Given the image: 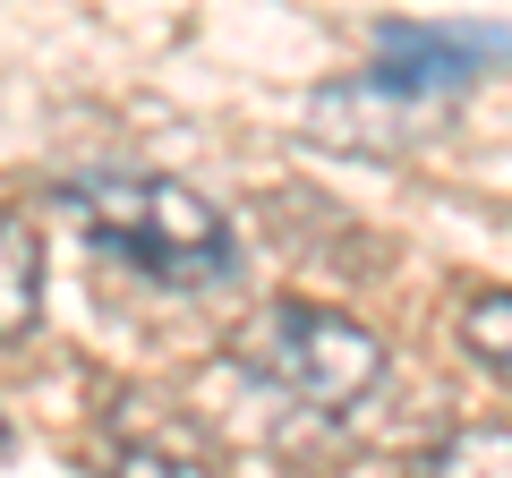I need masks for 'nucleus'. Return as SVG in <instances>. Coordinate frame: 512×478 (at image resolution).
Instances as JSON below:
<instances>
[{
  "label": "nucleus",
  "instance_id": "0eeeda50",
  "mask_svg": "<svg viewBox=\"0 0 512 478\" xmlns=\"http://www.w3.org/2000/svg\"><path fill=\"white\" fill-rule=\"evenodd\" d=\"M410 478H512V427H495V419L453 427L444 444H427L410 461Z\"/></svg>",
  "mask_w": 512,
  "mask_h": 478
},
{
  "label": "nucleus",
  "instance_id": "1a4fd4ad",
  "mask_svg": "<svg viewBox=\"0 0 512 478\" xmlns=\"http://www.w3.org/2000/svg\"><path fill=\"white\" fill-rule=\"evenodd\" d=\"M9 453H18V436H9V419H0V470H9Z\"/></svg>",
  "mask_w": 512,
  "mask_h": 478
},
{
  "label": "nucleus",
  "instance_id": "7ed1b4c3",
  "mask_svg": "<svg viewBox=\"0 0 512 478\" xmlns=\"http://www.w3.org/2000/svg\"><path fill=\"white\" fill-rule=\"evenodd\" d=\"M376 69L410 94H461L478 77L512 69V26H410V18H384L376 26Z\"/></svg>",
  "mask_w": 512,
  "mask_h": 478
},
{
  "label": "nucleus",
  "instance_id": "39448f33",
  "mask_svg": "<svg viewBox=\"0 0 512 478\" xmlns=\"http://www.w3.org/2000/svg\"><path fill=\"white\" fill-rule=\"evenodd\" d=\"M111 478H222V444L154 393L111 402Z\"/></svg>",
  "mask_w": 512,
  "mask_h": 478
},
{
  "label": "nucleus",
  "instance_id": "423d86ee",
  "mask_svg": "<svg viewBox=\"0 0 512 478\" xmlns=\"http://www.w3.org/2000/svg\"><path fill=\"white\" fill-rule=\"evenodd\" d=\"M35 316H43V248L18 205H0V350L26 342Z\"/></svg>",
  "mask_w": 512,
  "mask_h": 478
},
{
  "label": "nucleus",
  "instance_id": "f257e3e1",
  "mask_svg": "<svg viewBox=\"0 0 512 478\" xmlns=\"http://www.w3.org/2000/svg\"><path fill=\"white\" fill-rule=\"evenodd\" d=\"M60 205L111 265L163 282V291H205V282L239 274L231 214L171 171H86V180L60 188Z\"/></svg>",
  "mask_w": 512,
  "mask_h": 478
},
{
  "label": "nucleus",
  "instance_id": "f03ea898",
  "mask_svg": "<svg viewBox=\"0 0 512 478\" xmlns=\"http://www.w3.org/2000/svg\"><path fill=\"white\" fill-rule=\"evenodd\" d=\"M231 359L256 385L291 393L308 410H350L384 385V342L342 308H316V299H265L248 325L231 333Z\"/></svg>",
  "mask_w": 512,
  "mask_h": 478
},
{
  "label": "nucleus",
  "instance_id": "6e6552de",
  "mask_svg": "<svg viewBox=\"0 0 512 478\" xmlns=\"http://www.w3.org/2000/svg\"><path fill=\"white\" fill-rule=\"evenodd\" d=\"M461 350H470L487 376L512 385V291H470L461 299Z\"/></svg>",
  "mask_w": 512,
  "mask_h": 478
},
{
  "label": "nucleus",
  "instance_id": "20e7f679",
  "mask_svg": "<svg viewBox=\"0 0 512 478\" xmlns=\"http://www.w3.org/2000/svg\"><path fill=\"white\" fill-rule=\"evenodd\" d=\"M436 111H444V94H410L384 69H367V77H342V86L308 94V129L325 146H350V154H402V146L427 137Z\"/></svg>",
  "mask_w": 512,
  "mask_h": 478
}]
</instances>
